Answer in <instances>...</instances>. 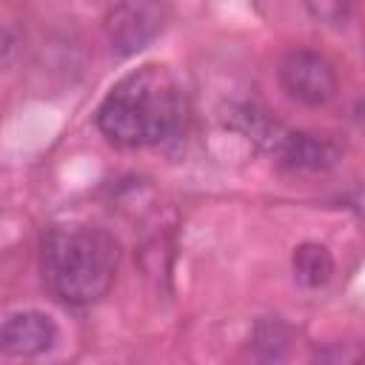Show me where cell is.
Listing matches in <instances>:
<instances>
[{"label":"cell","mask_w":365,"mask_h":365,"mask_svg":"<svg viewBox=\"0 0 365 365\" xmlns=\"http://www.w3.org/2000/svg\"><path fill=\"white\" fill-rule=\"evenodd\" d=\"M57 342V322L43 311L9 314L0 328V348L6 356L31 359L51 351Z\"/></svg>","instance_id":"5"},{"label":"cell","mask_w":365,"mask_h":365,"mask_svg":"<svg viewBox=\"0 0 365 365\" xmlns=\"http://www.w3.org/2000/svg\"><path fill=\"white\" fill-rule=\"evenodd\" d=\"M182 125V94L165 66H140L120 77L97 108V128L120 148L157 145Z\"/></svg>","instance_id":"1"},{"label":"cell","mask_w":365,"mask_h":365,"mask_svg":"<svg viewBox=\"0 0 365 365\" xmlns=\"http://www.w3.org/2000/svg\"><path fill=\"white\" fill-rule=\"evenodd\" d=\"M294 279L302 288H322L334 277V257L322 242H299L291 254Z\"/></svg>","instance_id":"8"},{"label":"cell","mask_w":365,"mask_h":365,"mask_svg":"<svg viewBox=\"0 0 365 365\" xmlns=\"http://www.w3.org/2000/svg\"><path fill=\"white\" fill-rule=\"evenodd\" d=\"M277 77L294 100H299L302 106H314V108L334 100L336 86H339L334 63L325 54L314 48H302V46L282 54Z\"/></svg>","instance_id":"3"},{"label":"cell","mask_w":365,"mask_h":365,"mask_svg":"<svg viewBox=\"0 0 365 365\" xmlns=\"http://www.w3.org/2000/svg\"><path fill=\"white\" fill-rule=\"evenodd\" d=\"M354 365H365V356H362V359H356V362H354Z\"/></svg>","instance_id":"9"},{"label":"cell","mask_w":365,"mask_h":365,"mask_svg":"<svg viewBox=\"0 0 365 365\" xmlns=\"http://www.w3.org/2000/svg\"><path fill=\"white\" fill-rule=\"evenodd\" d=\"M165 17H168L165 6H157V3L131 0V3L111 6L103 17V29H106L111 51L120 57H131L143 51L148 43L160 37Z\"/></svg>","instance_id":"4"},{"label":"cell","mask_w":365,"mask_h":365,"mask_svg":"<svg viewBox=\"0 0 365 365\" xmlns=\"http://www.w3.org/2000/svg\"><path fill=\"white\" fill-rule=\"evenodd\" d=\"M120 268V242L97 225H54L40 245V271L54 297L91 305L108 294Z\"/></svg>","instance_id":"2"},{"label":"cell","mask_w":365,"mask_h":365,"mask_svg":"<svg viewBox=\"0 0 365 365\" xmlns=\"http://www.w3.org/2000/svg\"><path fill=\"white\" fill-rule=\"evenodd\" d=\"M336 148L317 137V134H308V131H294L288 128L282 143L277 145L274 151V160L288 168V171H299V174H319V171H328L336 165Z\"/></svg>","instance_id":"6"},{"label":"cell","mask_w":365,"mask_h":365,"mask_svg":"<svg viewBox=\"0 0 365 365\" xmlns=\"http://www.w3.org/2000/svg\"><path fill=\"white\" fill-rule=\"evenodd\" d=\"M294 348V331L279 317H262L242 348L240 365H288Z\"/></svg>","instance_id":"7"}]
</instances>
